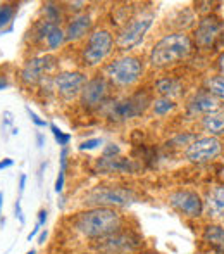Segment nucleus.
<instances>
[{
    "label": "nucleus",
    "instance_id": "72a5a7b5",
    "mask_svg": "<svg viewBox=\"0 0 224 254\" xmlns=\"http://www.w3.org/2000/svg\"><path fill=\"white\" fill-rule=\"evenodd\" d=\"M26 180H28V178H26V175H21V177H19V192H21V194H23V192H24V189H26Z\"/></svg>",
    "mask_w": 224,
    "mask_h": 254
},
{
    "label": "nucleus",
    "instance_id": "412c9836",
    "mask_svg": "<svg viewBox=\"0 0 224 254\" xmlns=\"http://www.w3.org/2000/svg\"><path fill=\"white\" fill-rule=\"evenodd\" d=\"M207 209L212 216H223L224 218V185L214 187L211 192H209Z\"/></svg>",
    "mask_w": 224,
    "mask_h": 254
},
{
    "label": "nucleus",
    "instance_id": "2eb2a0df",
    "mask_svg": "<svg viewBox=\"0 0 224 254\" xmlns=\"http://www.w3.org/2000/svg\"><path fill=\"white\" fill-rule=\"evenodd\" d=\"M221 107H223V101H219L216 95H212L207 90L197 92L190 99V102H188V109H190L191 114H204V116L218 113V111H221Z\"/></svg>",
    "mask_w": 224,
    "mask_h": 254
},
{
    "label": "nucleus",
    "instance_id": "7c9ffc66",
    "mask_svg": "<svg viewBox=\"0 0 224 254\" xmlns=\"http://www.w3.org/2000/svg\"><path fill=\"white\" fill-rule=\"evenodd\" d=\"M14 211H16V218L19 220V223H21V225L26 223V218H24L23 209H21V199H17L16 204H14Z\"/></svg>",
    "mask_w": 224,
    "mask_h": 254
},
{
    "label": "nucleus",
    "instance_id": "a19ab883",
    "mask_svg": "<svg viewBox=\"0 0 224 254\" xmlns=\"http://www.w3.org/2000/svg\"><path fill=\"white\" fill-rule=\"evenodd\" d=\"M2 202H3V194L0 192V207H2Z\"/></svg>",
    "mask_w": 224,
    "mask_h": 254
},
{
    "label": "nucleus",
    "instance_id": "c85d7f7f",
    "mask_svg": "<svg viewBox=\"0 0 224 254\" xmlns=\"http://www.w3.org/2000/svg\"><path fill=\"white\" fill-rule=\"evenodd\" d=\"M26 111H28V114H30V120L35 123V127H38V128H45V127H47V125H48L47 121L42 120V118L38 116L37 113H33V111H31L30 107H26Z\"/></svg>",
    "mask_w": 224,
    "mask_h": 254
},
{
    "label": "nucleus",
    "instance_id": "20e7f679",
    "mask_svg": "<svg viewBox=\"0 0 224 254\" xmlns=\"http://www.w3.org/2000/svg\"><path fill=\"white\" fill-rule=\"evenodd\" d=\"M141 74H143V64L134 56H124L119 59H114L105 67L107 80L121 88L133 87L134 83L140 81Z\"/></svg>",
    "mask_w": 224,
    "mask_h": 254
},
{
    "label": "nucleus",
    "instance_id": "b1692460",
    "mask_svg": "<svg viewBox=\"0 0 224 254\" xmlns=\"http://www.w3.org/2000/svg\"><path fill=\"white\" fill-rule=\"evenodd\" d=\"M44 14H45V21H48V23L55 24V26H59L60 23V9L55 5V3L52 2H47L44 5Z\"/></svg>",
    "mask_w": 224,
    "mask_h": 254
},
{
    "label": "nucleus",
    "instance_id": "4468645a",
    "mask_svg": "<svg viewBox=\"0 0 224 254\" xmlns=\"http://www.w3.org/2000/svg\"><path fill=\"white\" fill-rule=\"evenodd\" d=\"M109 95V83L104 76H95L87 81L81 92V104L87 109H97L105 102Z\"/></svg>",
    "mask_w": 224,
    "mask_h": 254
},
{
    "label": "nucleus",
    "instance_id": "39448f33",
    "mask_svg": "<svg viewBox=\"0 0 224 254\" xmlns=\"http://www.w3.org/2000/svg\"><path fill=\"white\" fill-rule=\"evenodd\" d=\"M148 104H152L150 95L147 92H138V94H133L131 97H124L112 102L107 107V113L105 114H107L109 120L116 121V123L130 121L141 116L145 113V109L148 107Z\"/></svg>",
    "mask_w": 224,
    "mask_h": 254
},
{
    "label": "nucleus",
    "instance_id": "4be33fe9",
    "mask_svg": "<svg viewBox=\"0 0 224 254\" xmlns=\"http://www.w3.org/2000/svg\"><path fill=\"white\" fill-rule=\"evenodd\" d=\"M205 90L211 92V94L216 95L219 101L224 102V74L209 78V80L205 81Z\"/></svg>",
    "mask_w": 224,
    "mask_h": 254
},
{
    "label": "nucleus",
    "instance_id": "a211bd4d",
    "mask_svg": "<svg viewBox=\"0 0 224 254\" xmlns=\"http://www.w3.org/2000/svg\"><path fill=\"white\" fill-rule=\"evenodd\" d=\"M204 242H207L216 253L224 254V227L223 225H205L204 234H202Z\"/></svg>",
    "mask_w": 224,
    "mask_h": 254
},
{
    "label": "nucleus",
    "instance_id": "79ce46f5",
    "mask_svg": "<svg viewBox=\"0 0 224 254\" xmlns=\"http://www.w3.org/2000/svg\"><path fill=\"white\" fill-rule=\"evenodd\" d=\"M26 254H37V251H35V249H31V251H28Z\"/></svg>",
    "mask_w": 224,
    "mask_h": 254
},
{
    "label": "nucleus",
    "instance_id": "393cba45",
    "mask_svg": "<svg viewBox=\"0 0 224 254\" xmlns=\"http://www.w3.org/2000/svg\"><path fill=\"white\" fill-rule=\"evenodd\" d=\"M152 104H154V113L157 114V116H164V114L171 113V111L176 107L174 101H171V99H164V97L155 99Z\"/></svg>",
    "mask_w": 224,
    "mask_h": 254
},
{
    "label": "nucleus",
    "instance_id": "f3484780",
    "mask_svg": "<svg viewBox=\"0 0 224 254\" xmlns=\"http://www.w3.org/2000/svg\"><path fill=\"white\" fill-rule=\"evenodd\" d=\"M91 28V17L88 14H78L67 23L66 28V40L76 42L81 40Z\"/></svg>",
    "mask_w": 224,
    "mask_h": 254
},
{
    "label": "nucleus",
    "instance_id": "6ab92c4d",
    "mask_svg": "<svg viewBox=\"0 0 224 254\" xmlns=\"http://www.w3.org/2000/svg\"><path fill=\"white\" fill-rule=\"evenodd\" d=\"M155 92L161 94V97L173 101L174 97H179V95L183 94V83H181L178 78H173V76L161 78V80L155 81Z\"/></svg>",
    "mask_w": 224,
    "mask_h": 254
},
{
    "label": "nucleus",
    "instance_id": "c03bdc74",
    "mask_svg": "<svg viewBox=\"0 0 224 254\" xmlns=\"http://www.w3.org/2000/svg\"><path fill=\"white\" fill-rule=\"evenodd\" d=\"M145 254H148V253H145Z\"/></svg>",
    "mask_w": 224,
    "mask_h": 254
},
{
    "label": "nucleus",
    "instance_id": "ea45409f",
    "mask_svg": "<svg viewBox=\"0 0 224 254\" xmlns=\"http://www.w3.org/2000/svg\"><path fill=\"white\" fill-rule=\"evenodd\" d=\"M219 67H221V71L224 73V54H223L221 57H219Z\"/></svg>",
    "mask_w": 224,
    "mask_h": 254
},
{
    "label": "nucleus",
    "instance_id": "e433bc0d",
    "mask_svg": "<svg viewBox=\"0 0 224 254\" xmlns=\"http://www.w3.org/2000/svg\"><path fill=\"white\" fill-rule=\"evenodd\" d=\"M37 142H38V147L44 149V145H45V137H44V135L37 133Z\"/></svg>",
    "mask_w": 224,
    "mask_h": 254
},
{
    "label": "nucleus",
    "instance_id": "c9c22d12",
    "mask_svg": "<svg viewBox=\"0 0 224 254\" xmlns=\"http://www.w3.org/2000/svg\"><path fill=\"white\" fill-rule=\"evenodd\" d=\"M67 5H71V7H69L71 10H73V9H74V10H78V9H81V7L85 5V2H69Z\"/></svg>",
    "mask_w": 224,
    "mask_h": 254
},
{
    "label": "nucleus",
    "instance_id": "2f4dec72",
    "mask_svg": "<svg viewBox=\"0 0 224 254\" xmlns=\"http://www.w3.org/2000/svg\"><path fill=\"white\" fill-rule=\"evenodd\" d=\"M47 214H48V213H47V211H45V209H42L40 213H38V221H37V223L40 225V227H44L45 221H47V218H48Z\"/></svg>",
    "mask_w": 224,
    "mask_h": 254
},
{
    "label": "nucleus",
    "instance_id": "4c0bfd02",
    "mask_svg": "<svg viewBox=\"0 0 224 254\" xmlns=\"http://www.w3.org/2000/svg\"><path fill=\"white\" fill-rule=\"evenodd\" d=\"M45 239H47V230H44L38 235V244H45Z\"/></svg>",
    "mask_w": 224,
    "mask_h": 254
},
{
    "label": "nucleus",
    "instance_id": "ddd939ff",
    "mask_svg": "<svg viewBox=\"0 0 224 254\" xmlns=\"http://www.w3.org/2000/svg\"><path fill=\"white\" fill-rule=\"evenodd\" d=\"M223 21L216 16H204L197 24L195 30V42L198 47L202 49H211L216 44L223 31Z\"/></svg>",
    "mask_w": 224,
    "mask_h": 254
},
{
    "label": "nucleus",
    "instance_id": "f03ea898",
    "mask_svg": "<svg viewBox=\"0 0 224 254\" xmlns=\"http://www.w3.org/2000/svg\"><path fill=\"white\" fill-rule=\"evenodd\" d=\"M193 51V42L183 31L166 35L154 45L150 52V64L154 67H169L184 61Z\"/></svg>",
    "mask_w": 224,
    "mask_h": 254
},
{
    "label": "nucleus",
    "instance_id": "bb28decb",
    "mask_svg": "<svg viewBox=\"0 0 224 254\" xmlns=\"http://www.w3.org/2000/svg\"><path fill=\"white\" fill-rule=\"evenodd\" d=\"M14 12H16V9H14L12 3H2L0 5V28H3L7 23H10Z\"/></svg>",
    "mask_w": 224,
    "mask_h": 254
},
{
    "label": "nucleus",
    "instance_id": "9d476101",
    "mask_svg": "<svg viewBox=\"0 0 224 254\" xmlns=\"http://www.w3.org/2000/svg\"><path fill=\"white\" fill-rule=\"evenodd\" d=\"M223 144L218 137H198L186 147V159L195 164H204L221 154Z\"/></svg>",
    "mask_w": 224,
    "mask_h": 254
},
{
    "label": "nucleus",
    "instance_id": "0eeeda50",
    "mask_svg": "<svg viewBox=\"0 0 224 254\" xmlns=\"http://www.w3.org/2000/svg\"><path fill=\"white\" fill-rule=\"evenodd\" d=\"M114 47V38L111 31L107 30H95L93 33L88 37V42L85 45L83 51V61L87 66H98L104 63L112 52Z\"/></svg>",
    "mask_w": 224,
    "mask_h": 254
},
{
    "label": "nucleus",
    "instance_id": "58836bf2",
    "mask_svg": "<svg viewBox=\"0 0 224 254\" xmlns=\"http://www.w3.org/2000/svg\"><path fill=\"white\" fill-rule=\"evenodd\" d=\"M7 80H5V76H0V90H3V88H7Z\"/></svg>",
    "mask_w": 224,
    "mask_h": 254
},
{
    "label": "nucleus",
    "instance_id": "6e6552de",
    "mask_svg": "<svg viewBox=\"0 0 224 254\" xmlns=\"http://www.w3.org/2000/svg\"><path fill=\"white\" fill-rule=\"evenodd\" d=\"M141 239L131 230H117L107 237L98 239L97 249L104 254H131L138 251Z\"/></svg>",
    "mask_w": 224,
    "mask_h": 254
},
{
    "label": "nucleus",
    "instance_id": "473e14b6",
    "mask_svg": "<svg viewBox=\"0 0 224 254\" xmlns=\"http://www.w3.org/2000/svg\"><path fill=\"white\" fill-rule=\"evenodd\" d=\"M14 164L12 159H9V157H5V159L0 161V170H5V168H10Z\"/></svg>",
    "mask_w": 224,
    "mask_h": 254
},
{
    "label": "nucleus",
    "instance_id": "f257e3e1",
    "mask_svg": "<svg viewBox=\"0 0 224 254\" xmlns=\"http://www.w3.org/2000/svg\"><path fill=\"white\" fill-rule=\"evenodd\" d=\"M73 227L83 237L102 239L121 230L123 216L114 207H91L74 218Z\"/></svg>",
    "mask_w": 224,
    "mask_h": 254
},
{
    "label": "nucleus",
    "instance_id": "37998d69",
    "mask_svg": "<svg viewBox=\"0 0 224 254\" xmlns=\"http://www.w3.org/2000/svg\"><path fill=\"white\" fill-rule=\"evenodd\" d=\"M223 12H224V3H223Z\"/></svg>",
    "mask_w": 224,
    "mask_h": 254
},
{
    "label": "nucleus",
    "instance_id": "1a4fd4ad",
    "mask_svg": "<svg viewBox=\"0 0 224 254\" xmlns=\"http://www.w3.org/2000/svg\"><path fill=\"white\" fill-rule=\"evenodd\" d=\"M168 201L178 213L186 218H200L205 209V202L202 201L200 194L195 190H186V189L169 194Z\"/></svg>",
    "mask_w": 224,
    "mask_h": 254
},
{
    "label": "nucleus",
    "instance_id": "9b49d317",
    "mask_svg": "<svg viewBox=\"0 0 224 254\" xmlns=\"http://www.w3.org/2000/svg\"><path fill=\"white\" fill-rule=\"evenodd\" d=\"M87 76L83 73H78V71H64L54 76V87L57 94L60 95L66 101L78 97L83 92L85 85H87Z\"/></svg>",
    "mask_w": 224,
    "mask_h": 254
},
{
    "label": "nucleus",
    "instance_id": "c756f323",
    "mask_svg": "<svg viewBox=\"0 0 224 254\" xmlns=\"http://www.w3.org/2000/svg\"><path fill=\"white\" fill-rule=\"evenodd\" d=\"M119 152H121V149L117 147L116 144H109V145H105L104 154H102V156L104 157H116V156H119Z\"/></svg>",
    "mask_w": 224,
    "mask_h": 254
},
{
    "label": "nucleus",
    "instance_id": "f704fd0d",
    "mask_svg": "<svg viewBox=\"0 0 224 254\" xmlns=\"http://www.w3.org/2000/svg\"><path fill=\"white\" fill-rule=\"evenodd\" d=\"M42 230V227H40V225H35V228H33V230H31L30 232V235H28V241H31V239H35V237H37V234H38V232H40Z\"/></svg>",
    "mask_w": 224,
    "mask_h": 254
},
{
    "label": "nucleus",
    "instance_id": "7ed1b4c3",
    "mask_svg": "<svg viewBox=\"0 0 224 254\" xmlns=\"http://www.w3.org/2000/svg\"><path fill=\"white\" fill-rule=\"evenodd\" d=\"M138 194L126 187L98 185L85 195V204L91 207H124L138 201Z\"/></svg>",
    "mask_w": 224,
    "mask_h": 254
},
{
    "label": "nucleus",
    "instance_id": "423d86ee",
    "mask_svg": "<svg viewBox=\"0 0 224 254\" xmlns=\"http://www.w3.org/2000/svg\"><path fill=\"white\" fill-rule=\"evenodd\" d=\"M154 23V14H138V16L131 17L130 23L124 24V28L117 35V47L121 51H131V49L138 47L143 42L147 31L152 28Z\"/></svg>",
    "mask_w": 224,
    "mask_h": 254
},
{
    "label": "nucleus",
    "instance_id": "5701e85b",
    "mask_svg": "<svg viewBox=\"0 0 224 254\" xmlns=\"http://www.w3.org/2000/svg\"><path fill=\"white\" fill-rule=\"evenodd\" d=\"M66 42V31H62L59 26H55L54 30L48 33V37L45 38V44H47V47L50 49V51H55V49H59L60 45Z\"/></svg>",
    "mask_w": 224,
    "mask_h": 254
},
{
    "label": "nucleus",
    "instance_id": "cd10ccee",
    "mask_svg": "<svg viewBox=\"0 0 224 254\" xmlns=\"http://www.w3.org/2000/svg\"><path fill=\"white\" fill-rule=\"evenodd\" d=\"M98 145H102V138H88L80 144V151H93Z\"/></svg>",
    "mask_w": 224,
    "mask_h": 254
},
{
    "label": "nucleus",
    "instance_id": "aec40b11",
    "mask_svg": "<svg viewBox=\"0 0 224 254\" xmlns=\"http://www.w3.org/2000/svg\"><path fill=\"white\" fill-rule=\"evenodd\" d=\"M202 128L209 133V137H219L224 135V111L207 114L202 118Z\"/></svg>",
    "mask_w": 224,
    "mask_h": 254
},
{
    "label": "nucleus",
    "instance_id": "dca6fc26",
    "mask_svg": "<svg viewBox=\"0 0 224 254\" xmlns=\"http://www.w3.org/2000/svg\"><path fill=\"white\" fill-rule=\"evenodd\" d=\"M97 170L100 173H136L140 170V164L134 163L133 159H126V157H104L97 161Z\"/></svg>",
    "mask_w": 224,
    "mask_h": 254
},
{
    "label": "nucleus",
    "instance_id": "a878e982",
    "mask_svg": "<svg viewBox=\"0 0 224 254\" xmlns=\"http://www.w3.org/2000/svg\"><path fill=\"white\" fill-rule=\"evenodd\" d=\"M50 130H52V135H54L55 142L60 145V147H67V144L71 142V135L69 133H64L62 130H60L57 125L50 123Z\"/></svg>",
    "mask_w": 224,
    "mask_h": 254
},
{
    "label": "nucleus",
    "instance_id": "f8f14e48",
    "mask_svg": "<svg viewBox=\"0 0 224 254\" xmlns=\"http://www.w3.org/2000/svg\"><path fill=\"white\" fill-rule=\"evenodd\" d=\"M57 59L52 56H38L30 59L24 64L23 71H21V78L26 85H37L42 81L52 69L55 67Z\"/></svg>",
    "mask_w": 224,
    "mask_h": 254
}]
</instances>
